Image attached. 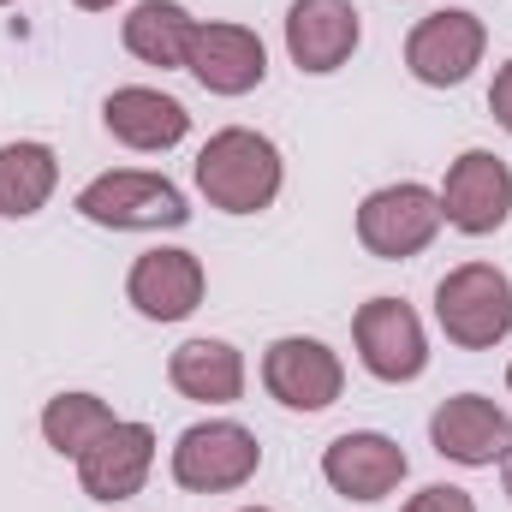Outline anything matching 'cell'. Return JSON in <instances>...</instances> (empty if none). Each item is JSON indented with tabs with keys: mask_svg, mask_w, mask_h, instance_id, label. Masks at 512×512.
I'll use <instances>...</instances> for the list:
<instances>
[{
	"mask_svg": "<svg viewBox=\"0 0 512 512\" xmlns=\"http://www.w3.org/2000/svg\"><path fill=\"white\" fill-rule=\"evenodd\" d=\"M280 149L262 131L227 126L215 131L197 155V191L221 209V215H262L280 197Z\"/></svg>",
	"mask_w": 512,
	"mask_h": 512,
	"instance_id": "cell-1",
	"label": "cell"
},
{
	"mask_svg": "<svg viewBox=\"0 0 512 512\" xmlns=\"http://www.w3.org/2000/svg\"><path fill=\"white\" fill-rule=\"evenodd\" d=\"M435 322L453 346L489 352L512 334V280L495 262H459L435 286Z\"/></svg>",
	"mask_w": 512,
	"mask_h": 512,
	"instance_id": "cell-2",
	"label": "cell"
},
{
	"mask_svg": "<svg viewBox=\"0 0 512 512\" xmlns=\"http://www.w3.org/2000/svg\"><path fill=\"white\" fill-rule=\"evenodd\" d=\"M78 215L96 221V227H114V233H161V227H185L191 209H185V191L161 173H102L78 191Z\"/></svg>",
	"mask_w": 512,
	"mask_h": 512,
	"instance_id": "cell-3",
	"label": "cell"
},
{
	"mask_svg": "<svg viewBox=\"0 0 512 512\" xmlns=\"http://www.w3.org/2000/svg\"><path fill=\"white\" fill-rule=\"evenodd\" d=\"M262 465V447L245 423L233 417H215V423H191L173 447V483L191 489V495H227V489H245Z\"/></svg>",
	"mask_w": 512,
	"mask_h": 512,
	"instance_id": "cell-4",
	"label": "cell"
},
{
	"mask_svg": "<svg viewBox=\"0 0 512 512\" xmlns=\"http://www.w3.org/2000/svg\"><path fill=\"white\" fill-rule=\"evenodd\" d=\"M435 233H441V191L411 185V179L370 191L358 209V245L382 262H405V256L429 251Z\"/></svg>",
	"mask_w": 512,
	"mask_h": 512,
	"instance_id": "cell-5",
	"label": "cell"
},
{
	"mask_svg": "<svg viewBox=\"0 0 512 512\" xmlns=\"http://www.w3.org/2000/svg\"><path fill=\"white\" fill-rule=\"evenodd\" d=\"M483 48H489V30H483L477 12H429L405 36V66H411L417 84L453 90L483 66Z\"/></svg>",
	"mask_w": 512,
	"mask_h": 512,
	"instance_id": "cell-6",
	"label": "cell"
},
{
	"mask_svg": "<svg viewBox=\"0 0 512 512\" xmlns=\"http://www.w3.org/2000/svg\"><path fill=\"white\" fill-rule=\"evenodd\" d=\"M512 215V167L495 149H465L453 167H447V185H441V221L483 239V233H501Z\"/></svg>",
	"mask_w": 512,
	"mask_h": 512,
	"instance_id": "cell-7",
	"label": "cell"
},
{
	"mask_svg": "<svg viewBox=\"0 0 512 512\" xmlns=\"http://www.w3.org/2000/svg\"><path fill=\"white\" fill-rule=\"evenodd\" d=\"M352 334H358V358H364V370H370L376 382L399 387V382H417V376L429 370L423 322H417V310L399 304V298H370V304L358 310Z\"/></svg>",
	"mask_w": 512,
	"mask_h": 512,
	"instance_id": "cell-8",
	"label": "cell"
},
{
	"mask_svg": "<svg viewBox=\"0 0 512 512\" xmlns=\"http://www.w3.org/2000/svg\"><path fill=\"white\" fill-rule=\"evenodd\" d=\"M262 387L286 405V411H328L346 387L340 358L322 346V340H304V334H286L262 352Z\"/></svg>",
	"mask_w": 512,
	"mask_h": 512,
	"instance_id": "cell-9",
	"label": "cell"
},
{
	"mask_svg": "<svg viewBox=\"0 0 512 512\" xmlns=\"http://www.w3.org/2000/svg\"><path fill=\"white\" fill-rule=\"evenodd\" d=\"M185 72L209 90V96H251L268 78V48L251 24H197Z\"/></svg>",
	"mask_w": 512,
	"mask_h": 512,
	"instance_id": "cell-10",
	"label": "cell"
},
{
	"mask_svg": "<svg viewBox=\"0 0 512 512\" xmlns=\"http://www.w3.org/2000/svg\"><path fill=\"white\" fill-rule=\"evenodd\" d=\"M429 441L453 465H495L512 453V417L483 393H453L429 417Z\"/></svg>",
	"mask_w": 512,
	"mask_h": 512,
	"instance_id": "cell-11",
	"label": "cell"
},
{
	"mask_svg": "<svg viewBox=\"0 0 512 512\" xmlns=\"http://www.w3.org/2000/svg\"><path fill=\"white\" fill-rule=\"evenodd\" d=\"M405 471H411L405 447L393 435H376V429H352L322 453V477L346 501H382L405 483Z\"/></svg>",
	"mask_w": 512,
	"mask_h": 512,
	"instance_id": "cell-12",
	"label": "cell"
},
{
	"mask_svg": "<svg viewBox=\"0 0 512 512\" xmlns=\"http://www.w3.org/2000/svg\"><path fill=\"white\" fill-rule=\"evenodd\" d=\"M358 36H364V24H358L352 0H292V12H286V54L298 72H316V78L340 72L352 60Z\"/></svg>",
	"mask_w": 512,
	"mask_h": 512,
	"instance_id": "cell-13",
	"label": "cell"
},
{
	"mask_svg": "<svg viewBox=\"0 0 512 512\" xmlns=\"http://www.w3.org/2000/svg\"><path fill=\"white\" fill-rule=\"evenodd\" d=\"M203 286H209L203 262L191 251H173V245L143 251L126 274V298L137 304V316H149V322H185L203 304Z\"/></svg>",
	"mask_w": 512,
	"mask_h": 512,
	"instance_id": "cell-14",
	"label": "cell"
},
{
	"mask_svg": "<svg viewBox=\"0 0 512 512\" xmlns=\"http://www.w3.org/2000/svg\"><path fill=\"white\" fill-rule=\"evenodd\" d=\"M149 465H155V429L149 423H114L78 459V483L90 501H131L149 483Z\"/></svg>",
	"mask_w": 512,
	"mask_h": 512,
	"instance_id": "cell-15",
	"label": "cell"
},
{
	"mask_svg": "<svg viewBox=\"0 0 512 512\" xmlns=\"http://www.w3.org/2000/svg\"><path fill=\"white\" fill-rule=\"evenodd\" d=\"M102 120H108V131H114L126 149H143V155L173 149V143H185V131H191V114H185L173 96L149 90V84H126V90H114L108 108H102Z\"/></svg>",
	"mask_w": 512,
	"mask_h": 512,
	"instance_id": "cell-16",
	"label": "cell"
},
{
	"mask_svg": "<svg viewBox=\"0 0 512 512\" xmlns=\"http://www.w3.org/2000/svg\"><path fill=\"white\" fill-rule=\"evenodd\" d=\"M167 382L197 405H233L245 393V358L227 340H185L167 358Z\"/></svg>",
	"mask_w": 512,
	"mask_h": 512,
	"instance_id": "cell-17",
	"label": "cell"
},
{
	"mask_svg": "<svg viewBox=\"0 0 512 512\" xmlns=\"http://www.w3.org/2000/svg\"><path fill=\"white\" fill-rule=\"evenodd\" d=\"M191 36H197V18L179 0H143V6H131V18H126V48L143 66H161V72L185 66Z\"/></svg>",
	"mask_w": 512,
	"mask_h": 512,
	"instance_id": "cell-18",
	"label": "cell"
},
{
	"mask_svg": "<svg viewBox=\"0 0 512 512\" xmlns=\"http://www.w3.org/2000/svg\"><path fill=\"white\" fill-rule=\"evenodd\" d=\"M60 185V161L48 143H0V215L24 221L36 215Z\"/></svg>",
	"mask_w": 512,
	"mask_h": 512,
	"instance_id": "cell-19",
	"label": "cell"
},
{
	"mask_svg": "<svg viewBox=\"0 0 512 512\" xmlns=\"http://www.w3.org/2000/svg\"><path fill=\"white\" fill-rule=\"evenodd\" d=\"M114 423H120V417H114L108 399H96V393H60V399H48V411H42V441H48L60 459H84Z\"/></svg>",
	"mask_w": 512,
	"mask_h": 512,
	"instance_id": "cell-20",
	"label": "cell"
},
{
	"mask_svg": "<svg viewBox=\"0 0 512 512\" xmlns=\"http://www.w3.org/2000/svg\"><path fill=\"white\" fill-rule=\"evenodd\" d=\"M405 512H477V501L465 495V489H453V483H435V489H423V495H411Z\"/></svg>",
	"mask_w": 512,
	"mask_h": 512,
	"instance_id": "cell-21",
	"label": "cell"
},
{
	"mask_svg": "<svg viewBox=\"0 0 512 512\" xmlns=\"http://www.w3.org/2000/svg\"><path fill=\"white\" fill-rule=\"evenodd\" d=\"M489 108H495V120L512 131V60L495 72V90H489Z\"/></svg>",
	"mask_w": 512,
	"mask_h": 512,
	"instance_id": "cell-22",
	"label": "cell"
},
{
	"mask_svg": "<svg viewBox=\"0 0 512 512\" xmlns=\"http://www.w3.org/2000/svg\"><path fill=\"white\" fill-rule=\"evenodd\" d=\"M72 6H84V12H108L114 0H72Z\"/></svg>",
	"mask_w": 512,
	"mask_h": 512,
	"instance_id": "cell-23",
	"label": "cell"
},
{
	"mask_svg": "<svg viewBox=\"0 0 512 512\" xmlns=\"http://www.w3.org/2000/svg\"><path fill=\"white\" fill-rule=\"evenodd\" d=\"M501 471H507V495H512V453H507V459H501Z\"/></svg>",
	"mask_w": 512,
	"mask_h": 512,
	"instance_id": "cell-24",
	"label": "cell"
},
{
	"mask_svg": "<svg viewBox=\"0 0 512 512\" xmlns=\"http://www.w3.org/2000/svg\"><path fill=\"white\" fill-rule=\"evenodd\" d=\"M245 512H268V507H245Z\"/></svg>",
	"mask_w": 512,
	"mask_h": 512,
	"instance_id": "cell-25",
	"label": "cell"
},
{
	"mask_svg": "<svg viewBox=\"0 0 512 512\" xmlns=\"http://www.w3.org/2000/svg\"><path fill=\"white\" fill-rule=\"evenodd\" d=\"M507 387H512V370H507Z\"/></svg>",
	"mask_w": 512,
	"mask_h": 512,
	"instance_id": "cell-26",
	"label": "cell"
},
{
	"mask_svg": "<svg viewBox=\"0 0 512 512\" xmlns=\"http://www.w3.org/2000/svg\"><path fill=\"white\" fill-rule=\"evenodd\" d=\"M0 6H12V0H0Z\"/></svg>",
	"mask_w": 512,
	"mask_h": 512,
	"instance_id": "cell-27",
	"label": "cell"
}]
</instances>
